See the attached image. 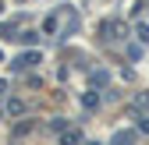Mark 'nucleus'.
<instances>
[{
  "label": "nucleus",
  "mask_w": 149,
  "mask_h": 145,
  "mask_svg": "<svg viewBox=\"0 0 149 145\" xmlns=\"http://www.w3.org/2000/svg\"><path fill=\"white\" fill-rule=\"evenodd\" d=\"M36 64H39V53H22L14 60V71H25V67H36Z\"/></svg>",
  "instance_id": "f257e3e1"
},
{
  "label": "nucleus",
  "mask_w": 149,
  "mask_h": 145,
  "mask_svg": "<svg viewBox=\"0 0 149 145\" xmlns=\"http://www.w3.org/2000/svg\"><path fill=\"white\" fill-rule=\"evenodd\" d=\"M61 145H85V138H82V131H61Z\"/></svg>",
  "instance_id": "f03ea898"
},
{
  "label": "nucleus",
  "mask_w": 149,
  "mask_h": 145,
  "mask_svg": "<svg viewBox=\"0 0 149 145\" xmlns=\"http://www.w3.org/2000/svg\"><path fill=\"white\" fill-rule=\"evenodd\" d=\"M22 110H25V106H22V103H18V99H11V103H7V113H14V117H18V113H22Z\"/></svg>",
  "instance_id": "39448f33"
},
{
  "label": "nucleus",
  "mask_w": 149,
  "mask_h": 145,
  "mask_svg": "<svg viewBox=\"0 0 149 145\" xmlns=\"http://www.w3.org/2000/svg\"><path fill=\"white\" fill-rule=\"evenodd\" d=\"M114 145H135V131H117L114 135Z\"/></svg>",
  "instance_id": "7ed1b4c3"
},
{
  "label": "nucleus",
  "mask_w": 149,
  "mask_h": 145,
  "mask_svg": "<svg viewBox=\"0 0 149 145\" xmlns=\"http://www.w3.org/2000/svg\"><path fill=\"white\" fill-rule=\"evenodd\" d=\"M139 131H146V135H149V117H142V120H139Z\"/></svg>",
  "instance_id": "0eeeda50"
},
{
  "label": "nucleus",
  "mask_w": 149,
  "mask_h": 145,
  "mask_svg": "<svg viewBox=\"0 0 149 145\" xmlns=\"http://www.w3.org/2000/svg\"><path fill=\"white\" fill-rule=\"evenodd\" d=\"M107 78H110L107 71H96V75H92V85H107Z\"/></svg>",
  "instance_id": "423d86ee"
},
{
  "label": "nucleus",
  "mask_w": 149,
  "mask_h": 145,
  "mask_svg": "<svg viewBox=\"0 0 149 145\" xmlns=\"http://www.w3.org/2000/svg\"><path fill=\"white\" fill-rule=\"evenodd\" d=\"M82 106H85V110H96V106H100V99L89 92V96H82Z\"/></svg>",
  "instance_id": "20e7f679"
},
{
  "label": "nucleus",
  "mask_w": 149,
  "mask_h": 145,
  "mask_svg": "<svg viewBox=\"0 0 149 145\" xmlns=\"http://www.w3.org/2000/svg\"><path fill=\"white\" fill-rule=\"evenodd\" d=\"M4 88H7V85H4V81H0V92H4Z\"/></svg>",
  "instance_id": "6e6552de"
}]
</instances>
